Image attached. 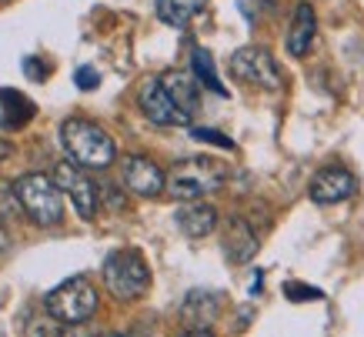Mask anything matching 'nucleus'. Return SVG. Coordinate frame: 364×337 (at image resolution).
<instances>
[{
    "label": "nucleus",
    "mask_w": 364,
    "mask_h": 337,
    "mask_svg": "<svg viewBox=\"0 0 364 337\" xmlns=\"http://www.w3.org/2000/svg\"><path fill=\"white\" fill-rule=\"evenodd\" d=\"M60 144H64L67 157L84 171L111 167L114 157H117V144H114L111 134L84 117H70L60 124Z\"/></svg>",
    "instance_id": "nucleus-1"
},
{
    "label": "nucleus",
    "mask_w": 364,
    "mask_h": 337,
    "mask_svg": "<svg viewBox=\"0 0 364 337\" xmlns=\"http://www.w3.org/2000/svg\"><path fill=\"white\" fill-rule=\"evenodd\" d=\"M228 181V164L214 157H184L164 174V191L177 200H200V197L221 191Z\"/></svg>",
    "instance_id": "nucleus-2"
},
{
    "label": "nucleus",
    "mask_w": 364,
    "mask_h": 337,
    "mask_svg": "<svg viewBox=\"0 0 364 337\" xmlns=\"http://www.w3.org/2000/svg\"><path fill=\"white\" fill-rule=\"evenodd\" d=\"M17 204L37 228H54L64 220V194L47 174H23L14 181Z\"/></svg>",
    "instance_id": "nucleus-3"
},
{
    "label": "nucleus",
    "mask_w": 364,
    "mask_h": 337,
    "mask_svg": "<svg viewBox=\"0 0 364 337\" xmlns=\"http://www.w3.org/2000/svg\"><path fill=\"white\" fill-rule=\"evenodd\" d=\"M100 274H104V287L117 301H137L151 287V267L141 257V250H114Z\"/></svg>",
    "instance_id": "nucleus-4"
},
{
    "label": "nucleus",
    "mask_w": 364,
    "mask_h": 337,
    "mask_svg": "<svg viewBox=\"0 0 364 337\" xmlns=\"http://www.w3.org/2000/svg\"><path fill=\"white\" fill-rule=\"evenodd\" d=\"M44 307L60 324H87L97 314V291L87 277H67L44 297Z\"/></svg>",
    "instance_id": "nucleus-5"
},
{
    "label": "nucleus",
    "mask_w": 364,
    "mask_h": 337,
    "mask_svg": "<svg viewBox=\"0 0 364 337\" xmlns=\"http://www.w3.org/2000/svg\"><path fill=\"white\" fill-rule=\"evenodd\" d=\"M231 74L257 90H281V70L267 47H241L231 54Z\"/></svg>",
    "instance_id": "nucleus-6"
},
{
    "label": "nucleus",
    "mask_w": 364,
    "mask_h": 337,
    "mask_svg": "<svg viewBox=\"0 0 364 337\" xmlns=\"http://www.w3.org/2000/svg\"><path fill=\"white\" fill-rule=\"evenodd\" d=\"M54 184L60 187V194L70 197V204L77 210L84 220L97 218V207H100V194H97V181L87 177L84 167H77L74 161H64L54 167Z\"/></svg>",
    "instance_id": "nucleus-7"
},
{
    "label": "nucleus",
    "mask_w": 364,
    "mask_h": 337,
    "mask_svg": "<svg viewBox=\"0 0 364 337\" xmlns=\"http://www.w3.org/2000/svg\"><path fill=\"white\" fill-rule=\"evenodd\" d=\"M137 104H141L144 117L151 120V124H157V127H191V117L171 100V94L161 84V77L144 80L141 94H137Z\"/></svg>",
    "instance_id": "nucleus-8"
},
{
    "label": "nucleus",
    "mask_w": 364,
    "mask_h": 337,
    "mask_svg": "<svg viewBox=\"0 0 364 337\" xmlns=\"http://www.w3.org/2000/svg\"><path fill=\"white\" fill-rule=\"evenodd\" d=\"M121 181H124V187H127L131 194H137V197L164 194V171H161L151 157H144V154H131V157H124Z\"/></svg>",
    "instance_id": "nucleus-9"
},
{
    "label": "nucleus",
    "mask_w": 364,
    "mask_h": 337,
    "mask_svg": "<svg viewBox=\"0 0 364 337\" xmlns=\"http://www.w3.org/2000/svg\"><path fill=\"white\" fill-rule=\"evenodd\" d=\"M358 194V181L348 167H324L311 181V200L314 204H341Z\"/></svg>",
    "instance_id": "nucleus-10"
},
{
    "label": "nucleus",
    "mask_w": 364,
    "mask_h": 337,
    "mask_svg": "<svg viewBox=\"0 0 364 337\" xmlns=\"http://www.w3.org/2000/svg\"><path fill=\"white\" fill-rule=\"evenodd\" d=\"M224 304H228V297L221 291H208V287H194V291L184 297V304H181V321L184 327H208L221 317Z\"/></svg>",
    "instance_id": "nucleus-11"
},
{
    "label": "nucleus",
    "mask_w": 364,
    "mask_h": 337,
    "mask_svg": "<svg viewBox=\"0 0 364 337\" xmlns=\"http://www.w3.org/2000/svg\"><path fill=\"white\" fill-rule=\"evenodd\" d=\"M257 247H261V237H257V230L247 218H231L224 224L221 250L231 264H247L257 254Z\"/></svg>",
    "instance_id": "nucleus-12"
},
{
    "label": "nucleus",
    "mask_w": 364,
    "mask_h": 337,
    "mask_svg": "<svg viewBox=\"0 0 364 337\" xmlns=\"http://www.w3.org/2000/svg\"><path fill=\"white\" fill-rule=\"evenodd\" d=\"M161 84L177 107L194 120V114L200 110V84L194 80V74L191 70H167V74H161Z\"/></svg>",
    "instance_id": "nucleus-13"
},
{
    "label": "nucleus",
    "mask_w": 364,
    "mask_h": 337,
    "mask_svg": "<svg viewBox=\"0 0 364 337\" xmlns=\"http://www.w3.org/2000/svg\"><path fill=\"white\" fill-rule=\"evenodd\" d=\"M174 220L188 237L198 240V237L214 234V228H218V210L210 204H204V200H184V207H177Z\"/></svg>",
    "instance_id": "nucleus-14"
},
{
    "label": "nucleus",
    "mask_w": 364,
    "mask_h": 337,
    "mask_svg": "<svg viewBox=\"0 0 364 337\" xmlns=\"http://www.w3.org/2000/svg\"><path fill=\"white\" fill-rule=\"evenodd\" d=\"M314 33H318L314 7H311V4H298V7H294V17H291V27H287V54L304 57L311 50V44H314Z\"/></svg>",
    "instance_id": "nucleus-15"
},
{
    "label": "nucleus",
    "mask_w": 364,
    "mask_h": 337,
    "mask_svg": "<svg viewBox=\"0 0 364 337\" xmlns=\"http://www.w3.org/2000/svg\"><path fill=\"white\" fill-rule=\"evenodd\" d=\"M33 114H37V107L23 97L21 90L0 87V124H4L7 131H21Z\"/></svg>",
    "instance_id": "nucleus-16"
},
{
    "label": "nucleus",
    "mask_w": 364,
    "mask_h": 337,
    "mask_svg": "<svg viewBox=\"0 0 364 337\" xmlns=\"http://www.w3.org/2000/svg\"><path fill=\"white\" fill-rule=\"evenodd\" d=\"M191 74H194V80H198L200 87H208L210 94L228 97V87H224V80L218 77V67H214V57H210V50H204V47H194V54H191Z\"/></svg>",
    "instance_id": "nucleus-17"
},
{
    "label": "nucleus",
    "mask_w": 364,
    "mask_h": 337,
    "mask_svg": "<svg viewBox=\"0 0 364 337\" xmlns=\"http://www.w3.org/2000/svg\"><path fill=\"white\" fill-rule=\"evenodd\" d=\"M204 7L208 0H157V17L167 27H188Z\"/></svg>",
    "instance_id": "nucleus-18"
},
{
    "label": "nucleus",
    "mask_w": 364,
    "mask_h": 337,
    "mask_svg": "<svg viewBox=\"0 0 364 337\" xmlns=\"http://www.w3.org/2000/svg\"><path fill=\"white\" fill-rule=\"evenodd\" d=\"M191 137L200 144H214V147H221V151H234V141L228 134L221 131H210V127H191Z\"/></svg>",
    "instance_id": "nucleus-19"
},
{
    "label": "nucleus",
    "mask_w": 364,
    "mask_h": 337,
    "mask_svg": "<svg viewBox=\"0 0 364 337\" xmlns=\"http://www.w3.org/2000/svg\"><path fill=\"white\" fill-rule=\"evenodd\" d=\"M17 210H21V204H17L14 184H4V181H0V218H14Z\"/></svg>",
    "instance_id": "nucleus-20"
},
{
    "label": "nucleus",
    "mask_w": 364,
    "mask_h": 337,
    "mask_svg": "<svg viewBox=\"0 0 364 337\" xmlns=\"http://www.w3.org/2000/svg\"><path fill=\"white\" fill-rule=\"evenodd\" d=\"M284 294L291 301H321V291L318 287H308V284H287Z\"/></svg>",
    "instance_id": "nucleus-21"
},
{
    "label": "nucleus",
    "mask_w": 364,
    "mask_h": 337,
    "mask_svg": "<svg viewBox=\"0 0 364 337\" xmlns=\"http://www.w3.org/2000/svg\"><path fill=\"white\" fill-rule=\"evenodd\" d=\"M74 84L80 90H97L100 87V74L94 67H77V74H74Z\"/></svg>",
    "instance_id": "nucleus-22"
},
{
    "label": "nucleus",
    "mask_w": 364,
    "mask_h": 337,
    "mask_svg": "<svg viewBox=\"0 0 364 337\" xmlns=\"http://www.w3.org/2000/svg\"><path fill=\"white\" fill-rule=\"evenodd\" d=\"M23 70H27V77H33V80H47V67L41 64V60H33V57L23 60Z\"/></svg>",
    "instance_id": "nucleus-23"
},
{
    "label": "nucleus",
    "mask_w": 364,
    "mask_h": 337,
    "mask_svg": "<svg viewBox=\"0 0 364 337\" xmlns=\"http://www.w3.org/2000/svg\"><path fill=\"white\" fill-rule=\"evenodd\" d=\"M181 337H214L208 331V327H188V334H181Z\"/></svg>",
    "instance_id": "nucleus-24"
},
{
    "label": "nucleus",
    "mask_w": 364,
    "mask_h": 337,
    "mask_svg": "<svg viewBox=\"0 0 364 337\" xmlns=\"http://www.w3.org/2000/svg\"><path fill=\"white\" fill-rule=\"evenodd\" d=\"M7 157H11V144L0 137V161H7Z\"/></svg>",
    "instance_id": "nucleus-25"
},
{
    "label": "nucleus",
    "mask_w": 364,
    "mask_h": 337,
    "mask_svg": "<svg viewBox=\"0 0 364 337\" xmlns=\"http://www.w3.org/2000/svg\"><path fill=\"white\" fill-rule=\"evenodd\" d=\"M7 244H11V237H7V230L0 228V250H7Z\"/></svg>",
    "instance_id": "nucleus-26"
},
{
    "label": "nucleus",
    "mask_w": 364,
    "mask_h": 337,
    "mask_svg": "<svg viewBox=\"0 0 364 337\" xmlns=\"http://www.w3.org/2000/svg\"><path fill=\"white\" fill-rule=\"evenodd\" d=\"M100 337H124V334H100Z\"/></svg>",
    "instance_id": "nucleus-27"
}]
</instances>
